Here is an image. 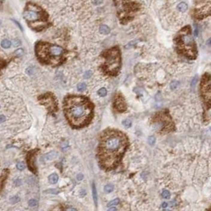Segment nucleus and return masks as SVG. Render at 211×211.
<instances>
[{"label": "nucleus", "instance_id": "f257e3e1", "mask_svg": "<svg viewBox=\"0 0 211 211\" xmlns=\"http://www.w3.org/2000/svg\"><path fill=\"white\" fill-rule=\"evenodd\" d=\"M129 146L128 138L118 130L108 129L100 135L97 147L99 165L105 171H111L120 165Z\"/></svg>", "mask_w": 211, "mask_h": 211}, {"label": "nucleus", "instance_id": "f03ea898", "mask_svg": "<svg viewBox=\"0 0 211 211\" xmlns=\"http://www.w3.org/2000/svg\"><path fill=\"white\" fill-rule=\"evenodd\" d=\"M63 111L68 123L74 129L88 126L94 115V105L87 97L68 95L63 100Z\"/></svg>", "mask_w": 211, "mask_h": 211}, {"label": "nucleus", "instance_id": "7ed1b4c3", "mask_svg": "<svg viewBox=\"0 0 211 211\" xmlns=\"http://www.w3.org/2000/svg\"><path fill=\"white\" fill-rule=\"evenodd\" d=\"M35 53L40 63L46 65L57 67L65 61V49L56 44L39 41L35 45Z\"/></svg>", "mask_w": 211, "mask_h": 211}, {"label": "nucleus", "instance_id": "20e7f679", "mask_svg": "<svg viewBox=\"0 0 211 211\" xmlns=\"http://www.w3.org/2000/svg\"><path fill=\"white\" fill-rule=\"evenodd\" d=\"M22 15L29 28L36 32H40L52 25L49 14L35 2H27Z\"/></svg>", "mask_w": 211, "mask_h": 211}, {"label": "nucleus", "instance_id": "39448f33", "mask_svg": "<svg viewBox=\"0 0 211 211\" xmlns=\"http://www.w3.org/2000/svg\"><path fill=\"white\" fill-rule=\"evenodd\" d=\"M176 52L189 59H195L198 55V49L195 41L192 37V28L186 25L179 31L174 38Z\"/></svg>", "mask_w": 211, "mask_h": 211}, {"label": "nucleus", "instance_id": "423d86ee", "mask_svg": "<svg viewBox=\"0 0 211 211\" xmlns=\"http://www.w3.org/2000/svg\"><path fill=\"white\" fill-rule=\"evenodd\" d=\"M120 24L126 25L131 22L141 10L138 0H113Z\"/></svg>", "mask_w": 211, "mask_h": 211}, {"label": "nucleus", "instance_id": "0eeeda50", "mask_svg": "<svg viewBox=\"0 0 211 211\" xmlns=\"http://www.w3.org/2000/svg\"><path fill=\"white\" fill-rule=\"evenodd\" d=\"M104 58V63L102 65V70L105 74L110 76H116L122 65L121 59V52L118 47L108 49L102 52Z\"/></svg>", "mask_w": 211, "mask_h": 211}, {"label": "nucleus", "instance_id": "6e6552de", "mask_svg": "<svg viewBox=\"0 0 211 211\" xmlns=\"http://www.w3.org/2000/svg\"><path fill=\"white\" fill-rule=\"evenodd\" d=\"M211 81L210 75L209 74H205L202 76V81H201L200 90L201 95L205 103V105L207 106V109L210 108L211 102Z\"/></svg>", "mask_w": 211, "mask_h": 211}, {"label": "nucleus", "instance_id": "1a4fd4ad", "mask_svg": "<svg viewBox=\"0 0 211 211\" xmlns=\"http://www.w3.org/2000/svg\"><path fill=\"white\" fill-rule=\"evenodd\" d=\"M155 123L158 124L159 127H161V131L162 132H169L174 128V125L172 122V118L168 115L167 111L159 112L155 115Z\"/></svg>", "mask_w": 211, "mask_h": 211}, {"label": "nucleus", "instance_id": "9d476101", "mask_svg": "<svg viewBox=\"0 0 211 211\" xmlns=\"http://www.w3.org/2000/svg\"><path fill=\"white\" fill-rule=\"evenodd\" d=\"M210 15V1L208 0L207 3L196 6L192 10V16L196 20L205 19Z\"/></svg>", "mask_w": 211, "mask_h": 211}, {"label": "nucleus", "instance_id": "9b49d317", "mask_svg": "<svg viewBox=\"0 0 211 211\" xmlns=\"http://www.w3.org/2000/svg\"><path fill=\"white\" fill-rule=\"evenodd\" d=\"M40 103L48 109L49 112H55L58 110V103L53 94L48 93L38 98Z\"/></svg>", "mask_w": 211, "mask_h": 211}, {"label": "nucleus", "instance_id": "f8f14e48", "mask_svg": "<svg viewBox=\"0 0 211 211\" xmlns=\"http://www.w3.org/2000/svg\"><path fill=\"white\" fill-rule=\"evenodd\" d=\"M114 108L119 112H123L126 110V103L121 94H117L114 98Z\"/></svg>", "mask_w": 211, "mask_h": 211}, {"label": "nucleus", "instance_id": "ddd939ff", "mask_svg": "<svg viewBox=\"0 0 211 211\" xmlns=\"http://www.w3.org/2000/svg\"><path fill=\"white\" fill-rule=\"evenodd\" d=\"M36 152L35 151H32L28 153V157H27V162H28V165L29 169L33 172L34 173H37V168L35 165V157H36Z\"/></svg>", "mask_w": 211, "mask_h": 211}, {"label": "nucleus", "instance_id": "4468645a", "mask_svg": "<svg viewBox=\"0 0 211 211\" xmlns=\"http://www.w3.org/2000/svg\"><path fill=\"white\" fill-rule=\"evenodd\" d=\"M57 157H58V153L56 151H51V152L44 154L41 159L42 161H50L55 159Z\"/></svg>", "mask_w": 211, "mask_h": 211}, {"label": "nucleus", "instance_id": "2eb2a0df", "mask_svg": "<svg viewBox=\"0 0 211 211\" xmlns=\"http://www.w3.org/2000/svg\"><path fill=\"white\" fill-rule=\"evenodd\" d=\"M8 175H9V169H4L2 171V174L0 176V192H1V190L3 187L5 181L8 177Z\"/></svg>", "mask_w": 211, "mask_h": 211}, {"label": "nucleus", "instance_id": "dca6fc26", "mask_svg": "<svg viewBox=\"0 0 211 211\" xmlns=\"http://www.w3.org/2000/svg\"><path fill=\"white\" fill-rule=\"evenodd\" d=\"M48 180H49V182H50L52 184H55V183H56L57 182H58V180H59V176H58L57 174H55V173H53V174L49 176Z\"/></svg>", "mask_w": 211, "mask_h": 211}, {"label": "nucleus", "instance_id": "f3484780", "mask_svg": "<svg viewBox=\"0 0 211 211\" xmlns=\"http://www.w3.org/2000/svg\"><path fill=\"white\" fill-rule=\"evenodd\" d=\"M177 9H178L179 11L180 12H186L188 9V6H187V3L185 2H180L179 3L178 6H177Z\"/></svg>", "mask_w": 211, "mask_h": 211}, {"label": "nucleus", "instance_id": "a211bd4d", "mask_svg": "<svg viewBox=\"0 0 211 211\" xmlns=\"http://www.w3.org/2000/svg\"><path fill=\"white\" fill-rule=\"evenodd\" d=\"M100 33H102V34L107 35V34H108V33H110V28H109V27L108 26V25H101V26L100 27Z\"/></svg>", "mask_w": 211, "mask_h": 211}, {"label": "nucleus", "instance_id": "6ab92c4d", "mask_svg": "<svg viewBox=\"0 0 211 211\" xmlns=\"http://www.w3.org/2000/svg\"><path fill=\"white\" fill-rule=\"evenodd\" d=\"M93 196H94V200L95 206H97V189L95 183H93Z\"/></svg>", "mask_w": 211, "mask_h": 211}, {"label": "nucleus", "instance_id": "aec40b11", "mask_svg": "<svg viewBox=\"0 0 211 211\" xmlns=\"http://www.w3.org/2000/svg\"><path fill=\"white\" fill-rule=\"evenodd\" d=\"M1 46H2V48H5V49H7V48H10L11 46V42L9 40H3L2 41V43H1Z\"/></svg>", "mask_w": 211, "mask_h": 211}, {"label": "nucleus", "instance_id": "412c9836", "mask_svg": "<svg viewBox=\"0 0 211 211\" xmlns=\"http://www.w3.org/2000/svg\"><path fill=\"white\" fill-rule=\"evenodd\" d=\"M114 190V186L112 184H107L105 186V192L106 193H110Z\"/></svg>", "mask_w": 211, "mask_h": 211}, {"label": "nucleus", "instance_id": "4be33fe9", "mask_svg": "<svg viewBox=\"0 0 211 211\" xmlns=\"http://www.w3.org/2000/svg\"><path fill=\"white\" fill-rule=\"evenodd\" d=\"M119 203H120V199H119V198H115V199H114V200L111 201V202L108 203V207H113V206H116V205H118Z\"/></svg>", "mask_w": 211, "mask_h": 211}, {"label": "nucleus", "instance_id": "5701e85b", "mask_svg": "<svg viewBox=\"0 0 211 211\" xmlns=\"http://www.w3.org/2000/svg\"><path fill=\"white\" fill-rule=\"evenodd\" d=\"M179 82H177V81H173V82H171V84H170V89H172V90H174V89H176V88L179 86Z\"/></svg>", "mask_w": 211, "mask_h": 211}, {"label": "nucleus", "instance_id": "b1692460", "mask_svg": "<svg viewBox=\"0 0 211 211\" xmlns=\"http://www.w3.org/2000/svg\"><path fill=\"white\" fill-rule=\"evenodd\" d=\"M98 95L100 97H105L107 95V89L105 88H101L98 90Z\"/></svg>", "mask_w": 211, "mask_h": 211}, {"label": "nucleus", "instance_id": "393cba45", "mask_svg": "<svg viewBox=\"0 0 211 211\" xmlns=\"http://www.w3.org/2000/svg\"><path fill=\"white\" fill-rule=\"evenodd\" d=\"M38 205V202L36 199H30L28 201V206L30 207H36Z\"/></svg>", "mask_w": 211, "mask_h": 211}, {"label": "nucleus", "instance_id": "a878e982", "mask_svg": "<svg viewBox=\"0 0 211 211\" xmlns=\"http://www.w3.org/2000/svg\"><path fill=\"white\" fill-rule=\"evenodd\" d=\"M161 195H162V197H163L164 198H165V199H168V198H170V196H171V195H170V192H168V191H167V190H165V191H163V192H162V194H161Z\"/></svg>", "mask_w": 211, "mask_h": 211}, {"label": "nucleus", "instance_id": "bb28decb", "mask_svg": "<svg viewBox=\"0 0 211 211\" xmlns=\"http://www.w3.org/2000/svg\"><path fill=\"white\" fill-rule=\"evenodd\" d=\"M85 88H86V84L85 83H80V84H79L78 85V87H77V89H78V90L79 91H83V90H85Z\"/></svg>", "mask_w": 211, "mask_h": 211}, {"label": "nucleus", "instance_id": "cd10ccee", "mask_svg": "<svg viewBox=\"0 0 211 211\" xmlns=\"http://www.w3.org/2000/svg\"><path fill=\"white\" fill-rule=\"evenodd\" d=\"M155 141H156V138L154 136H150L148 137V143L150 146H153L155 144Z\"/></svg>", "mask_w": 211, "mask_h": 211}, {"label": "nucleus", "instance_id": "c85d7f7f", "mask_svg": "<svg viewBox=\"0 0 211 211\" xmlns=\"http://www.w3.org/2000/svg\"><path fill=\"white\" fill-rule=\"evenodd\" d=\"M20 198L18 197V196H13V197H12V198H10V202L12 203V204H15V203H18V202H20Z\"/></svg>", "mask_w": 211, "mask_h": 211}, {"label": "nucleus", "instance_id": "c756f323", "mask_svg": "<svg viewBox=\"0 0 211 211\" xmlns=\"http://www.w3.org/2000/svg\"><path fill=\"white\" fill-rule=\"evenodd\" d=\"M23 54H24V51L22 48H19V49H18V50L14 52V55H15L16 56H22Z\"/></svg>", "mask_w": 211, "mask_h": 211}, {"label": "nucleus", "instance_id": "7c9ffc66", "mask_svg": "<svg viewBox=\"0 0 211 211\" xmlns=\"http://www.w3.org/2000/svg\"><path fill=\"white\" fill-rule=\"evenodd\" d=\"M123 124L124 126H126V127H131V121L129 120H124L123 121Z\"/></svg>", "mask_w": 211, "mask_h": 211}, {"label": "nucleus", "instance_id": "2f4dec72", "mask_svg": "<svg viewBox=\"0 0 211 211\" xmlns=\"http://www.w3.org/2000/svg\"><path fill=\"white\" fill-rule=\"evenodd\" d=\"M25 164L23 162H19V163L17 164V168L18 170H23L25 169Z\"/></svg>", "mask_w": 211, "mask_h": 211}, {"label": "nucleus", "instance_id": "473e14b6", "mask_svg": "<svg viewBox=\"0 0 211 211\" xmlns=\"http://www.w3.org/2000/svg\"><path fill=\"white\" fill-rule=\"evenodd\" d=\"M34 67H28L26 69V73L29 75H32V74H34Z\"/></svg>", "mask_w": 211, "mask_h": 211}, {"label": "nucleus", "instance_id": "72a5a7b5", "mask_svg": "<svg viewBox=\"0 0 211 211\" xmlns=\"http://www.w3.org/2000/svg\"><path fill=\"white\" fill-rule=\"evenodd\" d=\"M13 44L14 47H18V46H20L21 44H22V42H21V40H20L16 39L13 41Z\"/></svg>", "mask_w": 211, "mask_h": 211}, {"label": "nucleus", "instance_id": "f704fd0d", "mask_svg": "<svg viewBox=\"0 0 211 211\" xmlns=\"http://www.w3.org/2000/svg\"><path fill=\"white\" fill-rule=\"evenodd\" d=\"M91 75H92V72L90 71V70H87V71L85 72V74H84L85 79H89V78L91 77Z\"/></svg>", "mask_w": 211, "mask_h": 211}, {"label": "nucleus", "instance_id": "c9c22d12", "mask_svg": "<svg viewBox=\"0 0 211 211\" xmlns=\"http://www.w3.org/2000/svg\"><path fill=\"white\" fill-rule=\"evenodd\" d=\"M46 192L47 193H52V194H58L59 193V191L57 189H50V190H48V191H46Z\"/></svg>", "mask_w": 211, "mask_h": 211}, {"label": "nucleus", "instance_id": "e433bc0d", "mask_svg": "<svg viewBox=\"0 0 211 211\" xmlns=\"http://www.w3.org/2000/svg\"><path fill=\"white\" fill-rule=\"evenodd\" d=\"M197 81H198V76H195L193 79H192V87H195V85L196 82H197Z\"/></svg>", "mask_w": 211, "mask_h": 211}, {"label": "nucleus", "instance_id": "4c0bfd02", "mask_svg": "<svg viewBox=\"0 0 211 211\" xmlns=\"http://www.w3.org/2000/svg\"><path fill=\"white\" fill-rule=\"evenodd\" d=\"M138 40H136V41H135V40H134V41H131V43H129V44H127V45H126V48H131V46H133V45H135V44H136V43H137V42H138Z\"/></svg>", "mask_w": 211, "mask_h": 211}, {"label": "nucleus", "instance_id": "58836bf2", "mask_svg": "<svg viewBox=\"0 0 211 211\" xmlns=\"http://www.w3.org/2000/svg\"><path fill=\"white\" fill-rule=\"evenodd\" d=\"M6 120H7V118H6V116L4 115H0V123L5 122Z\"/></svg>", "mask_w": 211, "mask_h": 211}, {"label": "nucleus", "instance_id": "ea45409f", "mask_svg": "<svg viewBox=\"0 0 211 211\" xmlns=\"http://www.w3.org/2000/svg\"><path fill=\"white\" fill-rule=\"evenodd\" d=\"M5 65H6V61H4L3 59H0V70H1Z\"/></svg>", "mask_w": 211, "mask_h": 211}, {"label": "nucleus", "instance_id": "a19ab883", "mask_svg": "<svg viewBox=\"0 0 211 211\" xmlns=\"http://www.w3.org/2000/svg\"><path fill=\"white\" fill-rule=\"evenodd\" d=\"M103 2V0H94V4L97 5V6H99Z\"/></svg>", "mask_w": 211, "mask_h": 211}, {"label": "nucleus", "instance_id": "79ce46f5", "mask_svg": "<svg viewBox=\"0 0 211 211\" xmlns=\"http://www.w3.org/2000/svg\"><path fill=\"white\" fill-rule=\"evenodd\" d=\"M198 34V26L196 25H195V37H197Z\"/></svg>", "mask_w": 211, "mask_h": 211}, {"label": "nucleus", "instance_id": "37998d69", "mask_svg": "<svg viewBox=\"0 0 211 211\" xmlns=\"http://www.w3.org/2000/svg\"><path fill=\"white\" fill-rule=\"evenodd\" d=\"M77 179H78V180H82L83 179V175L79 174L78 176H77Z\"/></svg>", "mask_w": 211, "mask_h": 211}, {"label": "nucleus", "instance_id": "c03bdc74", "mask_svg": "<svg viewBox=\"0 0 211 211\" xmlns=\"http://www.w3.org/2000/svg\"><path fill=\"white\" fill-rule=\"evenodd\" d=\"M13 22H15L16 24L18 25V27H19V28H21V30H22H22H23V28H22V25H20V24H19V23H18V22H17V21H15V20H13Z\"/></svg>", "mask_w": 211, "mask_h": 211}, {"label": "nucleus", "instance_id": "a18cd8bd", "mask_svg": "<svg viewBox=\"0 0 211 211\" xmlns=\"http://www.w3.org/2000/svg\"><path fill=\"white\" fill-rule=\"evenodd\" d=\"M168 207L167 202H163V203H162V207H163V208H165V207Z\"/></svg>", "mask_w": 211, "mask_h": 211}, {"label": "nucleus", "instance_id": "49530a36", "mask_svg": "<svg viewBox=\"0 0 211 211\" xmlns=\"http://www.w3.org/2000/svg\"><path fill=\"white\" fill-rule=\"evenodd\" d=\"M109 211H111V210H117V209L115 208V207H110L108 209Z\"/></svg>", "mask_w": 211, "mask_h": 211}, {"label": "nucleus", "instance_id": "de8ad7c7", "mask_svg": "<svg viewBox=\"0 0 211 211\" xmlns=\"http://www.w3.org/2000/svg\"><path fill=\"white\" fill-rule=\"evenodd\" d=\"M0 25H1V21H0Z\"/></svg>", "mask_w": 211, "mask_h": 211}]
</instances>
